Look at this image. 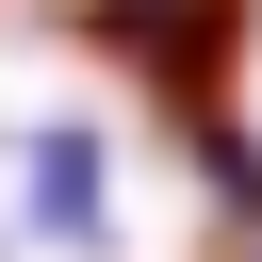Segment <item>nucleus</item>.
<instances>
[{"instance_id":"obj_1","label":"nucleus","mask_w":262,"mask_h":262,"mask_svg":"<svg viewBox=\"0 0 262 262\" xmlns=\"http://www.w3.org/2000/svg\"><path fill=\"white\" fill-rule=\"evenodd\" d=\"M66 16H82V33H98L180 131H229V49H246L262 0H66Z\"/></svg>"},{"instance_id":"obj_2","label":"nucleus","mask_w":262,"mask_h":262,"mask_svg":"<svg viewBox=\"0 0 262 262\" xmlns=\"http://www.w3.org/2000/svg\"><path fill=\"white\" fill-rule=\"evenodd\" d=\"M16 196H33V246H98V131H33Z\"/></svg>"}]
</instances>
